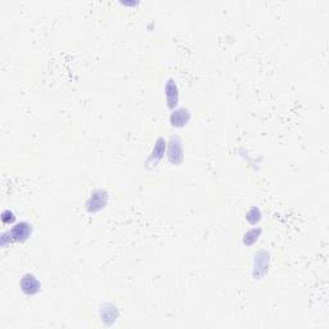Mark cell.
Returning a JSON list of instances; mask_svg holds the SVG:
<instances>
[{"label":"cell","instance_id":"ba28073f","mask_svg":"<svg viewBox=\"0 0 329 329\" xmlns=\"http://www.w3.org/2000/svg\"><path fill=\"white\" fill-rule=\"evenodd\" d=\"M164 92H166V100H168V106L170 108H174L178 104V100H179V93H178V86L175 84V81L172 78L166 82V86H164Z\"/></svg>","mask_w":329,"mask_h":329},{"label":"cell","instance_id":"8fae6325","mask_svg":"<svg viewBox=\"0 0 329 329\" xmlns=\"http://www.w3.org/2000/svg\"><path fill=\"white\" fill-rule=\"evenodd\" d=\"M2 220H3L4 224H10V222H13L16 220V216L10 210H6V211H3V214H2Z\"/></svg>","mask_w":329,"mask_h":329},{"label":"cell","instance_id":"52a82bcc","mask_svg":"<svg viewBox=\"0 0 329 329\" xmlns=\"http://www.w3.org/2000/svg\"><path fill=\"white\" fill-rule=\"evenodd\" d=\"M164 148H166V142H164V138L157 139L156 144H154V148H153L152 153H150V156L148 157V160H147V164H150V166H156V164H158L160 160L164 157Z\"/></svg>","mask_w":329,"mask_h":329},{"label":"cell","instance_id":"8992f818","mask_svg":"<svg viewBox=\"0 0 329 329\" xmlns=\"http://www.w3.org/2000/svg\"><path fill=\"white\" fill-rule=\"evenodd\" d=\"M189 120H190V112L186 108L175 110L170 116L171 125L175 126V128H182V126L186 125Z\"/></svg>","mask_w":329,"mask_h":329},{"label":"cell","instance_id":"7a4b0ae2","mask_svg":"<svg viewBox=\"0 0 329 329\" xmlns=\"http://www.w3.org/2000/svg\"><path fill=\"white\" fill-rule=\"evenodd\" d=\"M13 242H24L32 234V225L28 224L27 222H17L13 225V228L9 230Z\"/></svg>","mask_w":329,"mask_h":329},{"label":"cell","instance_id":"3957f363","mask_svg":"<svg viewBox=\"0 0 329 329\" xmlns=\"http://www.w3.org/2000/svg\"><path fill=\"white\" fill-rule=\"evenodd\" d=\"M20 287H21L22 292L27 296H34L42 290V284H40L39 279L36 278L34 274L31 272H27L24 274V276L21 278V282H20Z\"/></svg>","mask_w":329,"mask_h":329},{"label":"cell","instance_id":"30bf717a","mask_svg":"<svg viewBox=\"0 0 329 329\" xmlns=\"http://www.w3.org/2000/svg\"><path fill=\"white\" fill-rule=\"evenodd\" d=\"M246 218H247V220H248L250 224H252V225L258 224V222L261 220L260 208H258V207H252L248 212H247Z\"/></svg>","mask_w":329,"mask_h":329},{"label":"cell","instance_id":"6da1fadb","mask_svg":"<svg viewBox=\"0 0 329 329\" xmlns=\"http://www.w3.org/2000/svg\"><path fill=\"white\" fill-rule=\"evenodd\" d=\"M108 204V193L103 189H96L92 193L86 202V208L89 212H98L104 208Z\"/></svg>","mask_w":329,"mask_h":329},{"label":"cell","instance_id":"5b68a950","mask_svg":"<svg viewBox=\"0 0 329 329\" xmlns=\"http://www.w3.org/2000/svg\"><path fill=\"white\" fill-rule=\"evenodd\" d=\"M269 254L266 251H260L254 254V276L256 279H260L265 276L269 270Z\"/></svg>","mask_w":329,"mask_h":329},{"label":"cell","instance_id":"277c9868","mask_svg":"<svg viewBox=\"0 0 329 329\" xmlns=\"http://www.w3.org/2000/svg\"><path fill=\"white\" fill-rule=\"evenodd\" d=\"M168 158L172 164H179L182 161V142L179 136H171L170 138Z\"/></svg>","mask_w":329,"mask_h":329},{"label":"cell","instance_id":"9c48e42d","mask_svg":"<svg viewBox=\"0 0 329 329\" xmlns=\"http://www.w3.org/2000/svg\"><path fill=\"white\" fill-rule=\"evenodd\" d=\"M260 234H261L260 228H254V229L248 230L247 233L244 234V236H243V243L247 246L254 244V243L258 242Z\"/></svg>","mask_w":329,"mask_h":329}]
</instances>
